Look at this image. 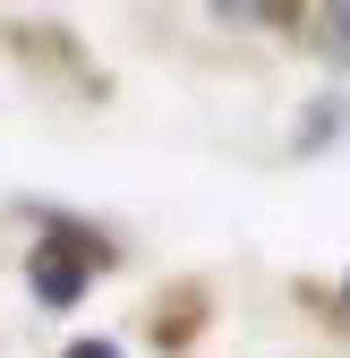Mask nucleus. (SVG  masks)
I'll list each match as a JSON object with an SVG mask.
<instances>
[{
	"mask_svg": "<svg viewBox=\"0 0 350 358\" xmlns=\"http://www.w3.org/2000/svg\"><path fill=\"white\" fill-rule=\"evenodd\" d=\"M34 299H43V307H77V299H85V256L43 248V256H34Z\"/></svg>",
	"mask_w": 350,
	"mask_h": 358,
	"instance_id": "1",
	"label": "nucleus"
},
{
	"mask_svg": "<svg viewBox=\"0 0 350 358\" xmlns=\"http://www.w3.org/2000/svg\"><path fill=\"white\" fill-rule=\"evenodd\" d=\"M325 52H333V60H350V9H333V17H325Z\"/></svg>",
	"mask_w": 350,
	"mask_h": 358,
	"instance_id": "2",
	"label": "nucleus"
},
{
	"mask_svg": "<svg viewBox=\"0 0 350 358\" xmlns=\"http://www.w3.org/2000/svg\"><path fill=\"white\" fill-rule=\"evenodd\" d=\"M69 358H120V350H111V341H77Z\"/></svg>",
	"mask_w": 350,
	"mask_h": 358,
	"instance_id": "3",
	"label": "nucleus"
},
{
	"mask_svg": "<svg viewBox=\"0 0 350 358\" xmlns=\"http://www.w3.org/2000/svg\"><path fill=\"white\" fill-rule=\"evenodd\" d=\"M342 299H350V282H342Z\"/></svg>",
	"mask_w": 350,
	"mask_h": 358,
	"instance_id": "4",
	"label": "nucleus"
}]
</instances>
